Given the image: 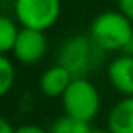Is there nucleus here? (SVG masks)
I'll list each match as a JSON object with an SVG mask.
<instances>
[{
  "instance_id": "f257e3e1",
  "label": "nucleus",
  "mask_w": 133,
  "mask_h": 133,
  "mask_svg": "<svg viewBox=\"0 0 133 133\" xmlns=\"http://www.w3.org/2000/svg\"><path fill=\"white\" fill-rule=\"evenodd\" d=\"M104 49L88 33L71 35L66 38L57 53V64L64 66L73 78H89L104 60Z\"/></svg>"
},
{
  "instance_id": "f03ea898",
  "label": "nucleus",
  "mask_w": 133,
  "mask_h": 133,
  "mask_svg": "<svg viewBox=\"0 0 133 133\" xmlns=\"http://www.w3.org/2000/svg\"><path fill=\"white\" fill-rule=\"evenodd\" d=\"M91 38L108 53L120 51L126 48L129 38L133 37V22L124 17L118 9H109L98 13L89 26Z\"/></svg>"
},
{
  "instance_id": "7ed1b4c3",
  "label": "nucleus",
  "mask_w": 133,
  "mask_h": 133,
  "mask_svg": "<svg viewBox=\"0 0 133 133\" xmlns=\"http://www.w3.org/2000/svg\"><path fill=\"white\" fill-rule=\"evenodd\" d=\"M62 108L68 117L91 122L100 111V93L89 78H73L62 95Z\"/></svg>"
},
{
  "instance_id": "20e7f679",
  "label": "nucleus",
  "mask_w": 133,
  "mask_h": 133,
  "mask_svg": "<svg viewBox=\"0 0 133 133\" xmlns=\"http://www.w3.org/2000/svg\"><path fill=\"white\" fill-rule=\"evenodd\" d=\"M13 11L20 28L46 33L60 18L62 0H15Z\"/></svg>"
},
{
  "instance_id": "39448f33",
  "label": "nucleus",
  "mask_w": 133,
  "mask_h": 133,
  "mask_svg": "<svg viewBox=\"0 0 133 133\" xmlns=\"http://www.w3.org/2000/svg\"><path fill=\"white\" fill-rule=\"evenodd\" d=\"M48 51V37L44 31L22 28L18 33V38L15 42V48L11 51L13 58L24 66L38 64Z\"/></svg>"
},
{
  "instance_id": "423d86ee",
  "label": "nucleus",
  "mask_w": 133,
  "mask_h": 133,
  "mask_svg": "<svg viewBox=\"0 0 133 133\" xmlns=\"http://www.w3.org/2000/svg\"><path fill=\"white\" fill-rule=\"evenodd\" d=\"M108 82L122 97H133V57L120 53L106 68Z\"/></svg>"
},
{
  "instance_id": "0eeeda50",
  "label": "nucleus",
  "mask_w": 133,
  "mask_h": 133,
  "mask_svg": "<svg viewBox=\"0 0 133 133\" xmlns=\"http://www.w3.org/2000/svg\"><path fill=\"white\" fill-rule=\"evenodd\" d=\"M71 82H73V75L64 66L55 64L42 73L38 80V89L49 98H58V97L62 98V95L66 93Z\"/></svg>"
},
{
  "instance_id": "6e6552de",
  "label": "nucleus",
  "mask_w": 133,
  "mask_h": 133,
  "mask_svg": "<svg viewBox=\"0 0 133 133\" xmlns=\"http://www.w3.org/2000/svg\"><path fill=\"white\" fill-rule=\"evenodd\" d=\"M111 133H133V97H122L108 113Z\"/></svg>"
},
{
  "instance_id": "1a4fd4ad",
  "label": "nucleus",
  "mask_w": 133,
  "mask_h": 133,
  "mask_svg": "<svg viewBox=\"0 0 133 133\" xmlns=\"http://www.w3.org/2000/svg\"><path fill=\"white\" fill-rule=\"evenodd\" d=\"M20 29L22 28H18L17 18H11L8 15L0 17V53L2 55H8L13 51Z\"/></svg>"
},
{
  "instance_id": "9d476101",
  "label": "nucleus",
  "mask_w": 133,
  "mask_h": 133,
  "mask_svg": "<svg viewBox=\"0 0 133 133\" xmlns=\"http://www.w3.org/2000/svg\"><path fill=\"white\" fill-rule=\"evenodd\" d=\"M17 80L15 62L8 55H0V95H8Z\"/></svg>"
},
{
  "instance_id": "9b49d317",
  "label": "nucleus",
  "mask_w": 133,
  "mask_h": 133,
  "mask_svg": "<svg viewBox=\"0 0 133 133\" xmlns=\"http://www.w3.org/2000/svg\"><path fill=\"white\" fill-rule=\"evenodd\" d=\"M91 129L93 128L89 126V122H84V120L64 115L62 118H58L51 126L49 133H91Z\"/></svg>"
},
{
  "instance_id": "f8f14e48",
  "label": "nucleus",
  "mask_w": 133,
  "mask_h": 133,
  "mask_svg": "<svg viewBox=\"0 0 133 133\" xmlns=\"http://www.w3.org/2000/svg\"><path fill=\"white\" fill-rule=\"evenodd\" d=\"M117 9L133 22V0H117Z\"/></svg>"
},
{
  "instance_id": "ddd939ff",
  "label": "nucleus",
  "mask_w": 133,
  "mask_h": 133,
  "mask_svg": "<svg viewBox=\"0 0 133 133\" xmlns=\"http://www.w3.org/2000/svg\"><path fill=\"white\" fill-rule=\"evenodd\" d=\"M17 133H49V131L38 124H22L17 128Z\"/></svg>"
},
{
  "instance_id": "4468645a",
  "label": "nucleus",
  "mask_w": 133,
  "mask_h": 133,
  "mask_svg": "<svg viewBox=\"0 0 133 133\" xmlns=\"http://www.w3.org/2000/svg\"><path fill=\"white\" fill-rule=\"evenodd\" d=\"M0 133H17V128L11 126V122L8 118H2L0 120Z\"/></svg>"
},
{
  "instance_id": "2eb2a0df",
  "label": "nucleus",
  "mask_w": 133,
  "mask_h": 133,
  "mask_svg": "<svg viewBox=\"0 0 133 133\" xmlns=\"http://www.w3.org/2000/svg\"><path fill=\"white\" fill-rule=\"evenodd\" d=\"M122 53H124V55H129V57H133V37L129 38V42L126 44V48L122 49Z\"/></svg>"
},
{
  "instance_id": "dca6fc26",
  "label": "nucleus",
  "mask_w": 133,
  "mask_h": 133,
  "mask_svg": "<svg viewBox=\"0 0 133 133\" xmlns=\"http://www.w3.org/2000/svg\"><path fill=\"white\" fill-rule=\"evenodd\" d=\"M91 133H111V131H109L108 128H106V129H95V128H93V129H91Z\"/></svg>"
}]
</instances>
